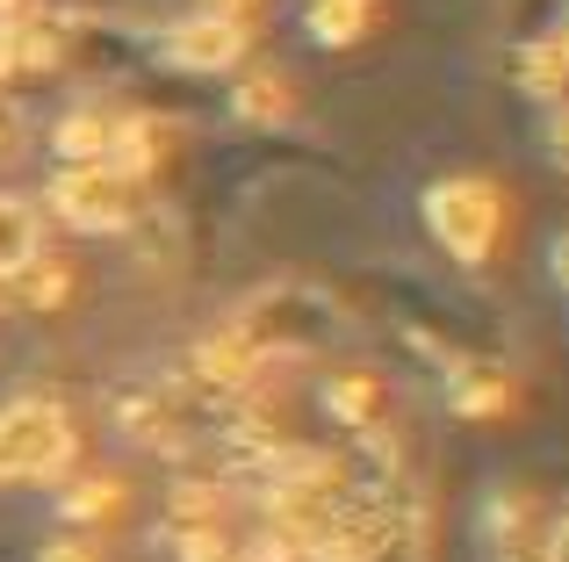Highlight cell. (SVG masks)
I'll return each instance as SVG.
<instances>
[{
    "label": "cell",
    "instance_id": "cell-1",
    "mask_svg": "<svg viewBox=\"0 0 569 562\" xmlns=\"http://www.w3.org/2000/svg\"><path fill=\"white\" fill-rule=\"evenodd\" d=\"M80 440H72L66 404L51 397H14L0 411V483H51L72 469Z\"/></svg>",
    "mask_w": 569,
    "mask_h": 562
},
{
    "label": "cell",
    "instance_id": "cell-2",
    "mask_svg": "<svg viewBox=\"0 0 569 562\" xmlns=\"http://www.w3.org/2000/svg\"><path fill=\"white\" fill-rule=\"evenodd\" d=\"M426 224L455 260H483L490 245H498V231H505V195L490 181H476V173L432 181L426 188Z\"/></svg>",
    "mask_w": 569,
    "mask_h": 562
},
{
    "label": "cell",
    "instance_id": "cell-3",
    "mask_svg": "<svg viewBox=\"0 0 569 562\" xmlns=\"http://www.w3.org/2000/svg\"><path fill=\"white\" fill-rule=\"evenodd\" d=\"M51 210L72 231H123L144 210V181L123 167H66L51 181Z\"/></svg>",
    "mask_w": 569,
    "mask_h": 562
},
{
    "label": "cell",
    "instance_id": "cell-4",
    "mask_svg": "<svg viewBox=\"0 0 569 562\" xmlns=\"http://www.w3.org/2000/svg\"><path fill=\"white\" fill-rule=\"evenodd\" d=\"M58 152L66 167H123V173H152V130L123 109H72L58 123Z\"/></svg>",
    "mask_w": 569,
    "mask_h": 562
},
{
    "label": "cell",
    "instance_id": "cell-5",
    "mask_svg": "<svg viewBox=\"0 0 569 562\" xmlns=\"http://www.w3.org/2000/svg\"><path fill=\"white\" fill-rule=\"evenodd\" d=\"M167 51H173V66H188V72H223V66H238V51H246V22L194 14V22H181L167 37Z\"/></svg>",
    "mask_w": 569,
    "mask_h": 562
},
{
    "label": "cell",
    "instance_id": "cell-6",
    "mask_svg": "<svg viewBox=\"0 0 569 562\" xmlns=\"http://www.w3.org/2000/svg\"><path fill=\"white\" fill-rule=\"evenodd\" d=\"M43 245V224L22 195H0V274H22Z\"/></svg>",
    "mask_w": 569,
    "mask_h": 562
},
{
    "label": "cell",
    "instance_id": "cell-7",
    "mask_svg": "<svg viewBox=\"0 0 569 562\" xmlns=\"http://www.w3.org/2000/svg\"><path fill=\"white\" fill-rule=\"evenodd\" d=\"M303 14H310V37L353 43L368 29V14H376V0H303Z\"/></svg>",
    "mask_w": 569,
    "mask_h": 562
},
{
    "label": "cell",
    "instance_id": "cell-8",
    "mask_svg": "<svg viewBox=\"0 0 569 562\" xmlns=\"http://www.w3.org/2000/svg\"><path fill=\"white\" fill-rule=\"evenodd\" d=\"M325 404H332L347 425H376L382 411H389V397H382V382H376V375H339L332 390H325Z\"/></svg>",
    "mask_w": 569,
    "mask_h": 562
},
{
    "label": "cell",
    "instance_id": "cell-9",
    "mask_svg": "<svg viewBox=\"0 0 569 562\" xmlns=\"http://www.w3.org/2000/svg\"><path fill=\"white\" fill-rule=\"evenodd\" d=\"M512 404V375H490V368H469L461 375V411L469 419H490V411H505Z\"/></svg>",
    "mask_w": 569,
    "mask_h": 562
},
{
    "label": "cell",
    "instance_id": "cell-10",
    "mask_svg": "<svg viewBox=\"0 0 569 562\" xmlns=\"http://www.w3.org/2000/svg\"><path fill=\"white\" fill-rule=\"evenodd\" d=\"M116 505V483H72L66 491V520H109Z\"/></svg>",
    "mask_w": 569,
    "mask_h": 562
},
{
    "label": "cell",
    "instance_id": "cell-11",
    "mask_svg": "<svg viewBox=\"0 0 569 562\" xmlns=\"http://www.w3.org/2000/svg\"><path fill=\"white\" fill-rule=\"evenodd\" d=\"M281 101H289V87H281V80H246L238 109H246V116H260V123H267V116H281Z\"/></svg>",
    "mask_w": 569,
    "mask_h": 562
},
{
    "label": "cell",
    "instance_id": "cell-12",
    "mask_svg": "<svg viewBox=\"0 0 569 562\" xmlns=\"http://www.w3.org/2000/svg\"><path fill=\"white\" fill-rule=\"evenodd\" d=\"M29 303H58V295H66V268H37V260H29Z\"/></svg>",
    "mask_w": 569,
    "mask_h": 562
},
{
    "label": "cell",
    "instance_id": "cell-13",
    "mask_svg": "<svg viewBox=\"0 0 569 562\" xmlns=\"http://www.w3.org/2000/svg\"><path fill=\"white\" fill-rule=\"evenodd\" d=\"M37 562H101V555L87 549V541H51V549H43Z\"/></svg>",
    "mask_w": 569,
    "mask_h": 562
},
{
    "label": "cell",
    "instance_id": "cell-14",
    "mask_svg": "<svg viewBox=\"0 0 569 562\" xmlns=\"http://www.w3.org/2000/svg\"><path fill=\"white\" fill-rule=\"evenodd\" d=\"M252 8H260V0H202V14H217V22H246Z\"/></svg>",
    "mask_w": 569,
    "mask_h": 562
},
{
    "label": "cell",
    "instance_id": "cell-15",
    "mask_svg": "<svg viewBox=\"0 0 569 562\" xmlns=\"http://www.w3.org/2000/svg\"><path fill=\"white\" fill-rule=\"evenodd\" d=\"M14 144H22V123H14V109L0 101V159H14Z\"/></svg>",
    "mask_w": 569,
    "mask_h": 562
},
{
    "label": "cell",
    "instance_id": "cell-16",
    "mask_svg": "<svg viewBox=\"0 0 569 562\" xmlns=\"http://www.w3.org/2000/svg\"><path fill=\"white\" fill-rule=\"evenodd\" d=\"M22 66V51H14V22H0V80Z\"/></svg>",
    "mask_w": 569,
    "mask_h": 562
},
{
    "label": "cell",
    "instance_id": "cell-17",
    "mask_svg": "<svg viewBox=\"0 0 569 562\" xmlns=\"http://www.w3.org/2000/svg\"><path fill=\"white\" fill-rule=\"evenodd\" d=\"M541 562H569V512H562V526L548 534V549H541Z\"/></svg>",
    "mask_w": 569,
    "mask_h": 562
},
{
    "label": "cell",
    "instance_id": "cell-18",
    "mask_svg": "<svg viewBox=\"0 0 569 562\" xmlns=\"http://www.w3.org/2000/svg\"><path fill=\"white\" fill-rule=\"evenodd\" d=\"M548 268H556V281H562V289H569V239L556 245V253H548Z\"/></svg>",
    "mask_w": 569,
    "mask_h": 562
},
{
    "label": "cell",
    "instance_id": "cell-19",
    "mask_svg": "<svg viewBox=\"0 0 569 562\" xmlns=\"http://www.w3.org/2000/svg\"><path fill=\"white\" fill-rule=\"evenodd\" d=\"M14 8H22V0H0V22H14Z\"/></svg>",
    "mask_w": 569,
    "mask_h": 562
}]
</instances>
